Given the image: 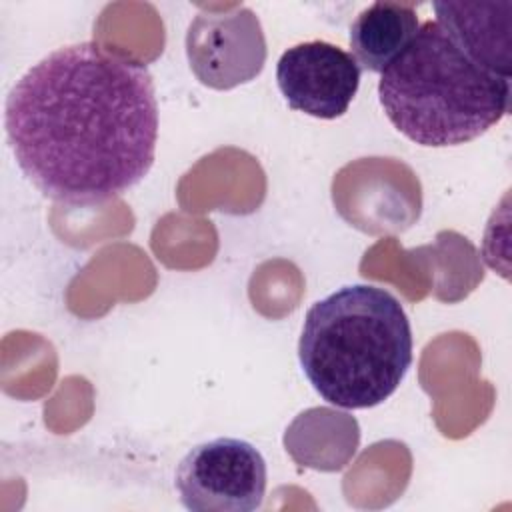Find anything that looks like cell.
Returning <instances> with one entry per match:
<instances>
[{"mask_svg":"<svg viewBox=\"0 0 512 512\" xmlns=\"http://www.w3.org/2000/svg\"><path fill=\"white\" fill-rule=\"evenodd\" d=\"M186 58L200 84L232 90L254 80L266 62L262 24L248 6L200 10L186 32Z\"/></svg>","mask_w":512,"mask_h":512,"instance_id":"cell-5","label":"cell"},{"mask_svg":"<svg viewBox=\"0 0 512 512\" xmlns=\"http://www.w3.org/2000/svg\"><path fill=\"white\" fill-rule=\"evenodd\" d=\"M266 462L240 438H214L188 450L174 474V488L192 512H252L266 494Z\"/></svg>","mask_w":512,"mask_h":512,"instance_id":"cell-4","label":"cell"},{"mask_svg":"<svg viewBox=\"0 0 512 512\" xmlns=\"http://www.w3.org/2000/svg\"><path fill=\"white\" fill-rule=\"evenodd\" d=\"M4 126L16 164L46 198L102 204L154 164V80L146 64L98 42L62 46L16 80Z\"/></svg>","mask_w":512,"mask_h":512,"instance_id":"cell-1","label":"cell"},{"mask_svg":"<svg viewBox=\"0 0 512 512\" xmlns=\"http://www.w3.org/2000/svg\"><path fill=\"white\" fill-rule=\"evenodd\" d=\"M420 28L416 6L372 2L350 26V48L360 70L382 72L412 42Z\"/></svg>","mask_w":512,"mask_h":512,"instance_id":"cell-8","label":"cell"},{"mask_svg":"<svg viewBox=\"0 0 512 512\" xmlns=\"http://www.w3.org/2000/svg\"><path fill=\"white\" fill-rule=\"evenodd\" d=\"M510 96V78L474 62L436 20L420 24L378 80L392 126L430 148L478 138L510 112Z\"/></svg>","mask_w":512,"mask_h":512,"instance_id":"cell-3","label":"cell"},{"mask_svg":"<svg viewBox=\"0 0 512 512\" xmlns=\"http://www.w3.org/2000/svg\"><path fill=\"white\" fill-rule=\"evenodd\" d=\"M436 22L486 70L512 76V2H434Z\"/></svg>","mask_w":512,"mask_h":512,"instance_id":"cell-7","label":"cell"},{"mask_svg":"<svg viewBox=\"0 0 512 512\" xmlns=\"http://www.w3.org/2000/svg\"><path fill=\"white\" fill-rule=\"evenodd\" d=\"M360 72L350 52L324 40H310L282 52L276 82L290 108L334 120L348 112L360 86Z\"/></svg>","mask_w":512,"mask_h":512,"instance_id":"cell-6","label":"cell"},{"mask_svg":"<svg viewBox=\"0 0 512 512\" xmlns=\"http://www.w3.org/2000/svg\"><path fill=\"white\" fill-rule=\"evenodd\" d=\"M360 442L358 422L332 408H310L294 418L284 434L286 450L292 458L316 470L320 446L322 448V470L334 472L344 468L356 454Z\"/></svg>","mask_w":512,"mask_h":512,"instance_id":"cell-9","label":"cell"},{"mask_svg":"<svg viewBox=\"0 0 512 512\" xmlns=\"http://www.w3.org/2000/svg\"><path fill=\"white\" fill-rule=\"evenodd\" d=\"M412 346L398 298L380 286L352 284L308 308L298 360L326 402L362 410L396 392L412 364Z\"/></svg>","mask_w":512,"mask_h":512,"instance_id":"cell-2","label":"cell"}]
</instances>
